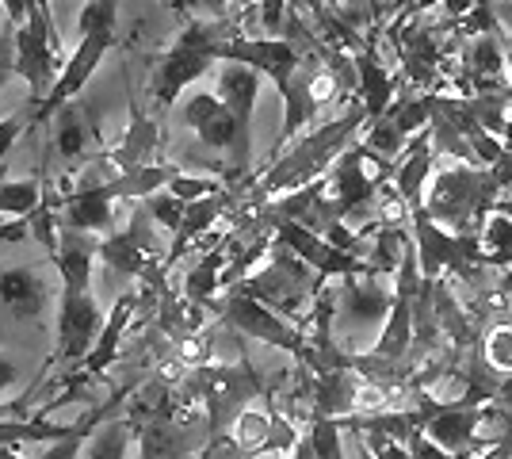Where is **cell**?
I'll list each match as a JSON object with an SVG mask.
<instances>
[{
  "instance_id": "16",
  "label": "cell",
  "mask_w": 512,
  "mask_h": 459,
  "mask_svg": "<svg viewBox=\"0 0 512 459\" xmlns=\"http://www.w3.org/2000/svg\"><path fill=\"white\" fill-rule=\"evenodd\" d=\"M130 437H134V421L127 417H107L96 425V433L88 437L81 459H127Z\"/></svg>"
},
{
  "instance_id": "2",
  "label": "cell",
  "mask_w": 512,
  "mask_h": 459,
  "mask_svg": "<svg viewBox=\"0 0 512 459\" xmlns=\"http://www.w3.org/2000/svg\"><path fill=\"white\" fill-rule=\"evenodd\" d=\"M96 257L107 261L111 272L138 276V280H150V284L165 287V257H161V245H157L153 219L146 215V207H138L130 215L127 230H115V234L100 238Z\"/></svg>"
},
{
  "instance_id": "11",
  "label": "cell",
  "mask_w": 512,
  "mask_h": 459,
  "mask_svg": "<svg viewBox=\"0 0 512 459\" xmlns=\"http://www.w3.org/2000/svg\"><path fill=\"white\" fill-rule=\"evenodd\" d=\"M256 92H260V73L241 62H218V100L234 111L237 127L245 134H253V108Z\"/></svg>"
},
{
  "instance_id": "8",
  "label": "cell",
  "mask_w": 512,
  "mask_h": 459,
  "mask_svg": "<svg viewBox=\"0 0 512 459\" xmlns=\"http://www.w3.org/2000/svg\"><path fill=\"white\" fill-rule=\"evenodd\" d=\"M111 207L115 199L107 192V184H96V188H73L69 196L62 199V211H58V230H73V234H88V238H100V234H111Z\"/></svg>"
},
{
  "instance_id": "9",
  "label": "cell",
  "mask_w": 512,
  "mask_h": 459,
  "mask_svg": "<svg viewBox=\"0 0 512 459\" xmlns=\"http://www.w3.org/2000/svg\"><path fill=\"white\" fill-rule=\"evenodd\" d=\"M54 299V284L46 280L43 268H8L0 272V303L8 306L20 322L43 318V310Z\"/></svg>"
},
{
  "instance_id": "28",
  "label": "cell",
  "mask_w": 512,
  "mask_h": 459,
  "mask_svg": "<svg viewBox=\"0 0 512 459\" xmlns=\"http://www.w3.org/2000/svg\"><path fill=\"white\" fill-rule=\"evenodd\" d=\"M291 459H314V452H310V444H306V437H299V444L291 448Z\"/></svg>"
},
{
  "instance_id": "19",
  "label": "cell",
  "mask_w": 512,
  "mask_h": 459,
  "mask_svg": "<svg viewBox=\"0 0 512 459\" xmlns=\"http://www.w3.org/2000/svg\"><path fill=\"white\" fill-rule=\"evenodd\" d=\"M482 364L490 368L493 375H512V326H493L490 333H486V341H482Z\"/></svg>"
},
{
  "instance_id": "7",
  "label": "cell",
  "mask_w": 512,
  "mask_h": 459,
  "mask_svg": "<svg viewBox=\"0 0 512 459\" xmlns=\"http://www.w3.org/2000/svg\"><path fill=\"white\" fill-rule=\"evenodd\" d=\"M50 123H54V150L73 173H81L85 165L107 153L104 138H100V123H96L92 108H85L81 100L62 104L50 115Z\"/></svg>"
},
{
  "instance_id": "6",
  "label": "cell",
  "mask_w": 512,
  "mask_h": 459,
  "mask_svg": "<svg viewBox=\"0 0 512 459\" xmlns=\"http://www.w3.org/2000/svg\"><path fill=\"white\" fill-rule=\"evenodd\" d=\"M222 310V322L237 333H245V337H253V341H264V345H272L279 352H291V356H299L302 352V333L299 326H291V322H283L279 314H272L264 303H256L249 295H241V291H230L226 295V303L218 306Z\"/></svg>"
},
{
  "instance_id": "27",
  "label": "cell",
  "mask_w": 512,
  "mask_h": 459,
  "mask_svg": "<svg viewBox=\"0 0 512 459\" xmlns=\"http://www.w3.org/2000/svg\"><path fill=\"white\" fill-rule=\"evenodd\" d=\"M16 383H20V364H16L8 352H0V394L12 391Z\"/></svg>"
},
{
  "instance_id": "17",
  "label": "cell",
  "mask_w": 512,
  "mask_h": 459,
  "mask_svg": "<svg viewBox=\"0 0 512 459\" xmlns=\"http://www.w3.org/2000/svg\"><path fill=\"white\" fill-rule=\"evenodd\" d=\"M138 448H142V459H192L184 437L165 417H153L146 425H138Z\"/></svg>"
},
{
  "instance_id": "25",
  "label": "cell",
  "mask_w": 512,
  "mask_h": 459,
  "mask_svg": "<svg viewBox=\"0 0 512 459\" xmlns=\"http://www.w3.org/2000/svg\"><path fill=\"white\" fill-rule=\"evenodd\" d=\"M12 77H16V50H12V35H8V39H0V88L8 85Z\"/></svg>"
},
{
  "instance_id": "12",
  "label": "cell",
  "mask_w": 512,
  "mask_h": 459,
  "mask_svg": "<svg viewBox=\"0 0 512 459\" xmlns=\"http://www.w3.org/2000/svg\"><path fill=\"white\" fill-rule=\"evenodd\" d=\"M130 391V387H127ZM127 391H119V394H111L104 406H96V410H88V414H81L77 421H73V429H69V437H62V440H54L50 448H46L43 456L39 459H81V452H85V444H88V437L96 433V425L100 421H107V417L115 414L119 406H123V398H127Z\"/></svg>"
},
{
  "instance_id": "18",
  "label": "cell",
  "mask_w": 512,
  "mask_h": 459,
  "mask_svg": "<svg viewBox=\"0 0 512 459\" xmlns=\"http://www.w3.org/2000/svg\"><path fill=\"white\" fill-rule=\"evenodd\" d=\"M43 199V176H27V180H0V215L27 219Z\"/></svg>"
},
{
  "instance_id": "14",
  "label": "cell",
  "mask_w": 512,
  "mask_h": 459,
  "mask_svg": "<svg viewBox=\"0 0 512 459\" xmlns=\"http://www.w3.org/2000/svg\"><path fill=\"white\" fill-rule=\"evenodd\" d=\"M478 257L486 268H512V219L501 211H490L478 226Z\"/></svg>"
},
{
  "instance_id": "1",
  "label": "cell",
  "mask_w": 512,
  "mask_h": 459,
  "mask_svg": "<svg viewBox=\"0 0 512 459\" xmlns=\"http://www.w3.org/2000/svg\"><path fill=\"white\" fill-rule=\"evenodd\" d=\"M77 31H81V43L65 58L62 73H58V81L50 88V96L35 108L31 127H35V123H46L62 104L77 100V96L85 92V85L92 81V73L104 62V54L115 46V39H119V0H88L85 8H81Z\"/></svg>"
},
{
  "instance_id": "30",
  "label": "cell",
  "mask_w": 512,
  "mask_h": 459,
  "mask_svg": "<svg viewBox=\"0 0 512 459\" xmlns=\"http://www.w3.org/2000/svg\"><path fill=\"white\" fill-rule=\"evenodd\" d=\"M360 456H363V459H367V452H363V448H360Z\"/></svg>"
},
{
  "instance_id": "10",
  "label": "cell",
  "mask_w": 512,
  "mask_h": 459,
  "mask_svg": "<svg viewBox=\"0 0 512 459\" xmlns=\"http://www.w3.org/2000/svg\"><path fill=\"white\" fill-rule=\"evenodd\" d=\"M134 306H138V291H123L115 306H111V314L104 318V329H100V337H96V345L88 349V356L81 360V379H100V375L119 360V352H123V333H127L130 318H134Z\"/></svg>"
},
{
  "instance_id": "26",
  "label": "cell",
  "mask_w": 512,
  "mask_h": 459,
  "mask_svg": "<svg viewBox=\"0 0 512 459\" xmlns=\"http://www.w3.org/2000/svg\"><path fill=\"white\" fill-rule=\"evenodd\" d=\"M0 8H4V16H8V27L16 31V27H23L27 12L35 8V0H0Z\"/></svg>"
},
{
  "instance_id": "22",
  "label": "cell",
  "mask_w": 512,
  "mask_h": 459,
  "mask_svg": "<svg viewBox=\"0 0 512 459\" xmlns=\"http://www.w3.org/2000/svg\"><path fill=\"white\" fill-rule=\"evenodd\" d=\"M142 207H146V215H150V219L157 222L161 230L176 234V226H180V219H184V207H188V203H180V199L169 196V192L161 188V192L146 196V203H142Z\"/></svg>"
},
{
  "instance_id": "15",
  "label": "cell",
  "mask_w": 512,
  "mask_h": 459,
  "mask_svg": "<svg viewBox=\"0 0 512 459\" xmlns=\"http://www.w3.org/2000/svg\"><path fill=\"white\" fill-rule=\"evenodd\" d=\"M226 261H230V245H226V234H222L211 253H203V261L184 276V295H188V303H211Z\"/></svg>"
},
{
  "instance_id": "24",
  "label": "cell",
  "mask_w": 512,
  "mask_h": 459,
  "mask_svg": "<svg viewBox=\"0 0 512 459\" xmlns=\"http://www.w3.org/2000/svg\"><path fill=\"white\" fill-rule=\"evenodd\" d=\"M31 115H35V108H31V104H23L16 115L0 119V157H8V150L20 142V134L31 127Z\"/></svg>"
},
{
  "instance_id": "5",
  "label": "cell",
  "mask_w": 512,
  "mask_h": 459,
  "mask_svg": "<svg viewBox=\"0 0 512 459\" xmlns=\"http://www.w3.org/2000/svg\"><path fill=\"white\" fill-rule=\"evenodd\" d=\"M127 108H130V123L123 138L104 153L107 165L115 173H134V169H146V165H157L161 157V146H165V134H161V119L146 111V104L138 100L134 92V81H127Z\"/></svg>"
},
{
  "instance_id": "20",
  "label": "cell",
  "mask_w": 512,
  "mask_h": 459,
  "mask_svg": "<svg viewBox=\"0 0 512 459\" xmlns=\"http://www.w3.org/2000/svg\"><path fill=\"white\" fill-rule=\"evenodd\" d=\"M341 425L329 421V417H310V429H306V444L314 459H344V444H341Z\"/></svg>"
},
{
  "instance_id": "4",
  "label": "cell",
  "mask_w": 512,
  "mask_h": 459,
  "mask_svg": "<svg viewBox=\"0 0 512 459\" xmlns=\"http://www.w3.org/2000/svg\"><path fill=\"white\" fill-rule=\"evenodd\" d=\"M337 295H333V326L352 329V337L360 333H371L379 329L383 333V322L390 314V303H394V287L383 284V272H363V276H344L337 280Z\"/></svg>"
},
{
  "instance_id": "13",
  "label": "cell",
  "mask_w": 512,
  "mask_h": 459,
  "mask_svg": "<svg viewBox=\"0 0 512 459\" xmlns=\"http://www.w3.org/2000/svg\"><path fill=\"white\" fill-rule=\"evenodd\" d=\"M356 77H360V88H363V115L367 119H379V115H386V111L394 108V77L367 50L356 54Z\"/></svg>"
},
{
  "instance_id": "3",
  "label": "cell",
  "mask_w": 512,
  "mask_h": 459,
  "mask_svg": "<svg viewBox=\"0 0 512 459\" xmlns=\"http://www.w3.org/2000/svg\"><path fill=\"white\" fill-rule=\"evenodd\" d=\"M104 329V310L96 303L92 291H73L62 287V306H58V349L50 356V372L54 368H81L88 349L96 345Z\"/></svg>"
},
{
  "instance_id": "23",
  "label": "cell",
  "mask_w": 512,
  "mask_h": 459,
  "mask_svg": "<svg viewBox=\"0 0 512 459\" xmlns=\"http://www.w3.org/2000/svg\"><path fill=\"white\" fill-rule=\"evenodd\" d=\"M360 440L367 459H409V448L402 440L383 437V433H360Z\"/></svg>"
},
{
  "instance_id": "21",
  "label": "cell",
  "mask_w": 512,
  "mask_h": 459,
  "mask_svg": "<svg viewBox=\"0 0 512 459\" xmlns=\"http://www.w3.org/2000/svg\"><path fill=\"white\" fill-rule=\"evenodd\" d=\"M226 184H218V180H211V176H188V173H176L165 184V192L169 196H176L180 203H195V199H207L214 196V192H222Z\"/></svg>"
},
{
  "instance_id": "29",
  "label": "cell",
  "mask_w": 512,
  "mask_h": 459,
  "mask_svg": "<svg viewBox=\"0 0 512 459\" xmlns=\"http://www.w3.org/2000/svg\"><path fill=\"white\" fill-rule=\"evenodd\" d=\"M0 459H20V456H16L12 448H0Z\"/></svg>"
}]
</instances>
